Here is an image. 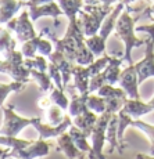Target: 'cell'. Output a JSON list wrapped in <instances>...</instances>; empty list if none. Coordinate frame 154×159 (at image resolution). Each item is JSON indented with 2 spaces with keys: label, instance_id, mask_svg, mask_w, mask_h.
I'll use <instances>...</instances> for the list:
<instances>
[{
  "label": "cell",
  "instance_id": "6da1fadb",
  "mask_svg": "<svg viewBox=\"0 0 154 159\" xmlns=\"http://www.w3.org/2000/svg\"><path fill=\"white\" fill-rule=\"evenodd\" d=\"M114 10L113 6L107 4H85L84 10L79 11L78 21L84 29L85 36H93L100 30L106 17Z\"/></svg>",
  "mask_w": 154,
  "mask_h": 159
},
{
  "label": "cell",
  "instance_id": "7a4b0ae2",
  "mask_svg": "<svg viewBox=\"0 0 154 159\" xmlns=\"http://www.w3.org/2000/svg\"><path fill=\"white\" fill-rule=\"evenodd\" d=\"M137 21V17L132 18L129 11H125L119 15V18L117 20L115 24V33L125 44V54L124 60L128 61L129 65H132V48L135 46H142L146 42L137 40V38H135V22Z\"/></svg>",
  "mask_w": 154,
  "mask_h": 159
},
{
  "label": "cell",
  "instance_id": "3957f363",
  "mask_svg": "<svg viewBox=\"0 0 154 159\" xmlns=\"http://www.w3.org/2000/svg\"><path fill=\"white\" fill-rule=\"evenodd\" d=\"M22 57V51H11L4 60H0V72L8 73L17 82L26 83L31 75V69L25 66Z\"/></svg>",
  "mask_w": 154,
  "mask_h": 159
},
{
  "label": "cell",
  "instance_id": "277c9868",
  "mask_svg": "<svg viewBox=\"0 0 154 159\" xmlns=\"http://www.w3.org/2000/svg\"><path fill=\"white\" fill-rule=\"evenodd\" d=\"M113 114L110 112H103L100 116L97 118L96 125L93 126L92 130L90 139H92V151L89 152V157L90 158H103V144L107 140L106 133H107V127H108L110 119H111Z\"/></svg>",
  "mask_w": 154,
  "mask_h": 159
},
{
  "label": "cell",
  "instance_id": "5b68a950",
  "mask_svg": "<svg viewBox=\"0 0 154 159\" xmlns=\"http://www.w3.org/2000/svg\"><path fill=\"white\" fill-rule=\"evenodd\" d=\"M13 108H14L13 104H10L8 107L3 108V112H4V123H3V127L0 129V134H4V136H14L15 137L25 126H28V125H33V122H35V118L25 119V118L18 116L13 111Z\"/></svg>",
  "mask_w": 154,
  "mask_h": 159
},
{
  "label": "cell",
  "instance_id": "8992f818",
  "mask_svg": "<svg viewBox=\"0 0 154 159\" xmlns=\"http://www.w3.org/2000/svg\"><path fill=\"white\" fill-rule=\"evenodd\" d=\"M29 18H31L29 11L25 10L21 13V15L18 18H11V20L7 22L8 29L14 30V32L17 33L18 40H21V42H28L36 36L35 29H33Z\"/></svg>",
  "mask_w": 154,
  "mask_h": 159
},
{
  "label": "cell",
  "instance_id": "52a82bcc",
  "mask_svg": "<svg viewBox=\"0 0 154 159\" xmlns=\"http://www.w3.org/2000/svg\"><path fill=\"white\" fill-rule=\"evenodd\" d=\"M137 72V82L143 83L147 78L154 76V40L147 39V47H146V57L135 65Z\"/></svg>",
  "mask_w": 154,
  "mask_h": 159
},
{
  "label": "cell",
  "instance_id": "ba28073f",
  "mask_svg": "<svg viewBox=\"0 0 154 159\" xmlns=\"http://www.w3.org/2000/svg\"><path fill=\"white\" fill-rule=\"evenodd\" d=\"M118 83L126 91L129 98H139V91H137L139 82H137V72L133 64L121 72Z\"/></svg>",
  "mask_w": 154,
  "mask_h": 159
},
{
  "label": "cell",
  "instance_id": "9c48e42d",
  "mask_svg": "<svg viewBox=\"0 0 154 159\" xmlns=\"http://www.w3.org/2000/svg\"><path fill=\"white\" fill-rule=\"evenodd\" d=\"M71 125L72 123H71V118L68 115H65L64 120L61 122L60 125H51L50 123V126H49V125H42L41 118H35V122H33V127L39 131V136H41V139H43V140L60 136L61 133H64L65 130L70 129Z\"/></svg>",
  "mask_w": 154,
  "mask_h": 159
},
{
  "label": "cell",
  "instance_id": "30bf717a",
  "mask_svg": "<svg viewBox=\"0 0 154 159\" xmlns=\"http://www.w3.org/2000/svg\"><path fill=\"white\" fill-rule=\"evenodd\" d=\"M63 10L60 6H57L54 2H49L41 6H31L29 7V15L32 21H38L41 17H51V18H58L63 15Z\"/></svg>",
  "mask_w": 154,
  "mask_h": 159
},
{
  "label": "cell",
  "instance_id": "8fae6325",
  "mask_svg": "<svg viewBox=\"0 0 154 159\" xmlns=\"http://www.w3.org/2000/svg\"><path fill=\"white\" fill-rule=\"evenodd\" d=\"M53 145V143H46L43 139H39L38 141L31 143L26 148L18 151L14 157H20V158H35V157H46L49 154V148Z\"/></svg>",
  "mask_w": 154,
  "mask_h": 159
},
{
  "label": "cell",
  "instance_id": "7c38bea8",
  "mask_svg": "<svg viewBox=\"0 0 154 159\" xmlns=\"http://www.w3.org/2000/svg\"><path fill=\"white\" fill-rule=\"evenodd\" d=\"M50 58V62L56 64L58 66V69H60L61 75H63V82H64V86H67L68 84V80H70V76L71 73H72V61L68 60L65 56H64L61 51H53V53L49 56Z\"/></svg>",
  "mask_w": 154,
  "mask_h": 159
},
{
  "label": "cell",
  "instance_id": "4fadbf2b",
  "mask_svg": "<svg viewBox=\"0 0 154 159\" xmlns=\"http://www.w3.org/2000/svg\"><path fill=\"white\" fill-rule=\"evenodd\" d=\"M57 145H58V151L64 152L65 157L68 158H79L82 157V151L75 145L72 137L70 136V133H61L57 139Z\"/></svg>",
  "mask_w": 154,
  "mask_h": 159
},
{
  "label": "cell",
  "instance_id": "5bb4252c",
  "mask_svg": "<svg viewBox=\"0 0 154 159\" xmlns=\"http://www.w3.org/2000/svg\"><path fill=\"white\" fill-rule=\"evenodd\" d=\"M153 109L154 108L149 102L144 104V102L139 101V98H131V100H126L125 101L121 111H124L125 114H128L129 116H132V118H139L142 115L152 112Z\"/></svg>",
  "mask_w": 154,
  "mask_h": 159
},
{
  "label": "cell",
  "instance_id": "9a60e30c",
  "mask_svg": "<svg viewBox=\"0 0 154 159\" xmlns=\"http://www.w3.org/2000/svg\"><path fill=\"white\" fill-rule=\"evenodd\" d=\"M96 122H97V116L94 115V111H92L89 108L85 112H82L81 115L75 116V119H74L75 126H78L88 137H90L92 130H93V126L96 125Z\"/></svg>",
  "mask_w": 154,
  "mask_h": 159
},
{
  "label": "cell",
  "instance_id": "2e32d148",
  "mask_svg": "<svg viewBox=\"0 0 154 159\" xmlns=\"http://www.w3.org/2000/svg\"><path fill=\"white\" fill-rule=\"evenodd\" d=\"M72 75L75 78V87L78 89V91L85 96L89 94V72L88 66L85 68V65H74L72 66Z\"/></svg>",
  "mask_w": 154,
  "mask_h": 159
},
{
  "label": "cell",
  "instance_id": "e0dca14e",
  "mask_svg": "<svg viewBox=\"0 0 154 159\" xmlns=\"http://www.w3.org/2000/svg\"><path fill=\"white\" fill-rule=\"evenodd\" d=\"M25 4L24 2H15V0H0V24H7L14 14Z\"/></svg>",
  "mask_w": 154,
  "mask_h": 159
},
{
  "label": "cell",
  "instance_id": "ac0fdd59",
  "mask_svg": "<svg viewBox=\"0 0 154 159\" xmlns=\"http://www.w3.org/2000/svg\"><path fill=\"white\" fill-rule=\"evenodd\" d=\"M124 4L125 3H119L117 7H114V10L107 15L106 20H104L103 24H101V28H100L99 32H100L101 38H104L106 40H107V38L110 36V33L113 32V29L115 28V21L119 18V14H121L122 8H124Z\"/></svg>",
  "mask_w": 154,
  "mask_h": 159
},
{
  "label": "cell",
  "instance_id": "d6986e66",
  "mask_svg": "<svg viewBox=\"0 0 154 159\" xmlns=\"http://www.w3.org/2000/svg\"><path fill=\"white\" fill-rule=\"evenodd\" d=\"M122 60L117 57H111L108 65L106 66V69L103 71V75L106 78V82L108 84H115L119 80V76H121V71H119V65H121Z\"/></svg>",
  "mask_w": 154,
  "mask_h": 159
},
{
  "label": "cell",
  "instance_id": "ffe728a7",
  "mask_svg": "<svg viewBox=\"0 0 154 159\" xmlns=\"http://www.w3.org/2000/svg\"><path fill=\"white\" fill-rule=\"evenodd\" d=\"M118 125H119V118L118 115H114L111 116L110 119V123H108V127H107V133H106V137H107V141L110 143V154L114 152V149L118 148L119 154H121V147L118 145V141H117V136H118Z\"/></svg>",
  "mask_w": 154,
  "mask_h": 159
},
{
  "label": "cell",
  "instance_id": "44dd1931",
  "mask_svg": "<svg viewBox=\"0 0 154 159\" xmlns=\"http://www.w3.org/2000/svg\"><path fill=\"white\" fill-rule=\"evenodd\" d=\"M64 15L71 20H76V14L82 10V0H57Z\"/></svg>",
  "mask_w": 154,
  "mask_h": 159
},
{
  "label": "cell",
  "instance_id": "7402d4cb",
  "mask_svg": "<svg viewBox=\"0 0 154 159\" xmlns=\"http://www.w3.org/2000/svg\"><path fill=\"white\" fill-rule=\"evenodd\" d=\"M68 133H70V136L72 137L75 145L78 147L82 152H90L92 151V147L88 144V141H86L88 136H86L78 126H72V125H71L70 129H68Z\"/></svg>",
  "mask_w": 154,
  "mask_h": 159
},
{
  "label": "cell",
  "instance_id": "603a6c76",
  "mask_svg": "<svg viewBox=\"0 0 154 159\" xmlns=\"http://www.w3.org/2000/svg\"><path fill=\"white\" fill-rule=\"evenodd\" d=\"M31 143L32 141H29V140H20V139H17V137H14V136H6L4 137V134L0 136V144L7 145V147H10V148H13V152L8 154V157H14L18 151L26 148Z\"/></svg>",
  "mask_w": 154,
  "mask_h": 159
},
{
  "label": "cell",
  "instance_id": "cb8c5ba5",
  "mask_svg": "<svg viewBox=\"0 0 154 159\" xmlns=\"http://www.w3.org/2000/svg\"><path fill=\"white\" fill-rule=\"evenodd\" d=\"M85 44L88 46L89 50H90L94 56L99 57L104 53V48H106V39L101 38L100 35H93V36H89L88 39H85Z\"/></svg>",
  "mask_w": 154,
  "mask_h": 159
},
{
  "label": "cell",
  "instance_id": "d4e9b609",
  "mask_svg": "<svg viewBox=\"0 0 154 159\" xmlns=\"http://www.w3.org/2000/svg\"><path fill=\"white\" fill-rule=\"evenodd\" d=\"M15 48V40H13L8 33V30L0 29V54L3 56V60Z\"/></svg>",
  "mask_w": 154,
  "mask_h": 159
},
{
  "label": "cell",
  "instance_id": "484cf974",
  "mask_svg": "<svg viewBox=\"0 0 154 159\" xmlns=\"http://www.w3.org/2000/svg\"><path fill=\"white\" fill-rule=\"evenodd\" d=\"M86 98H88V94H85V96L81 94L79 97H76V96L72 97V101H71V105L68 108L71 116H78V115H81L82 112H85L86 109H88Z\"/></svg>",
  "mask_w": 154,
  "mask_h": 159
},
{
  "label": "cell",
  "instance_id": "4316f807",
  "mask_svg": "<svg viewBox=\"0 0 154 159\" xmlns=\"http://www.w3.org/2000/svg\"><path fill=\"white\" fill-rule=\"evenodd\" d=\"M99 96L100 97H104V98H108V97H121V98H126V91L124 90V89H115L113 87V84H103L100 89H99Z\"/></svg>",
  "mask_w": 154,
  "mask_h": 159
},
{
  "label": "cell",
  "instance_id": "83f0119b",
  "mask_svg": "<svg viewBox=\"0 0 154 159\" xmlns=\"http://www.w3.org/2000/svg\"><path fill=\"white\" fill-rule=\"evenodd\" d=\"M93 57L94 54L92 53L90 50H89L88 46H82V47H79L78 50H76V56H75V61L76 64H79V65H90L92 62H93Z\"/></svg>",
  "mask_w": 154,
  "mask_h": 159
},
{
  "label": "cell",
  "instance_id": "f1b7e54d",
  "mask_svg": "<svg viewBox=\"0 0 154 159\" xmlns=\"http://www.w3.org/2000/svg\"><path fill=\"white\" fill-rule=\"evenodd\" d=\"M86 104H88V108L92 111L97 112V114H103L106 112V98L100 96H89L86 98Z\"/></svg>",
  "mask_w": 154,
  "mask_h": 159
},
{
  "label": "cell",
  "instance_id": "f546056e",
  "mask_svg": "<svg viewBox=\"0 0 154 159\" xmlns=\"http://www.w3.org/2000/svg\"><path fill=\"white\" fill-rule=\"evenodd\" d=\"M110 60H111V57L110 56H104V57H100L97 58L94 62H92L90 65H88V72H89V76H94L97 75V73L103 72L104 69H106V66L108 65Z\"/></svg>",
  "mask_w": 154,
  "mask_h": 159
},
{
  "label": "cell",
  "instance_id": "4dcf8cb0",
  "mask_svg": "<svg viewBox=\"0 0 154 159\" xmlns=\"http://www.w3.org/2000/svg\"><path fill=\"white\" fill-rule=\"evenodd\" d=\"M24 83L21 82H13V83H0V107L3 105L4 100L7 98V96L11 91H17V90H22Z\"/></svg>",
  "mask_w": 154,
  "mask_h": 159
},
{
  "label": "cell",
  "instance_id": "1f68e13d",
  "mask_svg": "<svg viewBox=\"0 0 154 159\" xmlns=\"http://www.w3.org/2000/svg\"><path fill=\"white\" fill-rule=\"evenodd\" d=\"M31 76L38 80L39 86H41V89L43 91H47L49 89H51V78H50V75H47L45 71L31 69Z\"/></svg>",
  "mask_w": 154,
  "mask_h": 159
},
{
  "label": "cell",
  "instance_id": "d6a6232c",
  "mask_svg": "<svg viewBox=\"0 0 154 159\" xmlns=\"http://www.w3.org/2000/svg\"><path fill=\"white\" fill-rule=\"evenodd\" d=\"M126 98H121V97H108L106 98V111L110 114H115L119 112L124 107Z\"/></svg>",
  "mask_w": 154,
  "mask_h": 159
},
{
  "label": "cell",
  "instance_id": "836d02e7",
  "mask_svg": "<svg viewBox=\"0 0 154 159\" xmlns=\"http://www.w3.org/2000/svg\"><path fill=\"white\" fill-rule=\"evenodd\" d=\"M50 98H51V101L56 104V105L60 107L61 109L68 108V100H67L65 94H64V91L61 90V89H58L57 86L53 89V91H51Z\"/></svg>",
  "mask_w": 154,
  "mask_h": 159
},
{
  "label": "cell",
  "instance_id": "e575fe53",
  "mask_svg": "<svg viewBox=\"0 0 154 159\" xmlns=\"http://www.w3.org/2000/svg\"><path fill=\"white\" fill-rule=\"evenodd\" d=\"M131 126L139 127L140 130H143L144 133L150 137V141H152V155H154V126L153 125H147L142 120H132Z\"/></svg>",
  "mask_w": 154,
  "mask_h": 159
},
{
  "label": "cell",
  "instance_id": "d590c367",
  "mask_svg": "<svg viewBox=\"0 0 154 159\" xmlns=\"http://www.w3.org/2000/svg\"><path fill=\"white\" fill-rule=\"evenodd\" d=\"M39 38H41V36H35L33 39H31V40L24 43L22 50H21L22 51V54H24V57H29V58L35 57V53H36V50H38Z\"/></svg>",
  "mask_w": 154,
  "mask_h": 159
},
{
  "label": "cell",
  "instance_id": "8d00e7d4",
  "mask_svg": "<svg viewBox=\"0 0 154 159\" xmlns=\"http://www.w3.org/2000/svg\"><path fill=\"white\" fill-rule=\"evenodd\" d=\"M24 64H25V66L29 69H38V71H45V72L49 66L43 57H33L32 60H25Z\"/></svg>",
  "mask_w": 154,
  "mask_h": 159
},
{
  "label": "cell",
  "instance_id": "74e56055",
  "mask_svg": "<svg viewBox=\"0 0 154 159\" xmlns=\"http://www.w3.org/2000/svg\"><path fill=\"white\" fill-rule=\"evenodd\" d=\"M47 69H49V75H50V78L53 79V82L56 83V86H57L58 89H61V90H63V89H64L63 75H61V72H60V69H58V66L56 65V64L50 62V64H49V66H47Z\"/></svg>",
  "mask_w": 154,
  "mask_h": 159
},
{
  "label": "cell",
  "instance_id": "f35d334b",
  "mask_svg": "<svg viewBox=\"0 0 154 159\" xmlns=\"http://www.w3.org/2000/svg\"><path fill=\"white\" fill-rule=\"evenodd\" d=\"M118 118H119V125H118V140L122 141L124 140V131L126 129V126H129L132 122V116H129L128 114H125L124 111L118 112Z\"/></svg>",
  "mask_w": 154,
  "mask_h": 159
},
{
  "label": "cell",
  "instance_id": "ab89813d",
  "mask_svg": "<svg viewBox=\"0 0 154 159\" xmlns=\"http://www.w3.org/2000/svg\"><path fill=\"white\" fill-rule=\"evenodd\" d=\"M106 78H104L103 72L97 73V75L92 76L90 80H89V91H94V90H99L103 84H106Z\"/></svg>",
  "mask_w": 154,
  "mask_h": 159
},
{
  "label": "cell",
  "instance_id": "60d3db41",
  "mask_svg": "<svg viewBox=\"0 0 154 159\" xmlns=\"http://www.w3.org/2000/svg\"><path fill=\"white\" fill-rule=\"evenodd\" d=\"M65 115H63V112L60 111V107H51L49 109V119H50L51 125H60L61 122L64 120Z\"/></svg>",
  "mask_w": 154,
  "mask_h": 159
},
{
  "label": "cell",
  "instance_id": "b9f144b4",
  "mask_svg": "<svg viewBox=\"0 0 154 159\" xmlns=\"http://www.w3.org/2000/svg\"><path fill=\"white\" fill-rule=\"evenodd\" d=\"M38 51L42 54V56H50L53 53V46L49 40H43L42 35L39 38V43H38Z\"/></svg>",
  "mask_w": 154,
  "mask_h": 159
},
{
  "label": "cell",
  "instance_id": "7bdbcfd3",
  "mask_svg": "<svg viewBox=\"0 0 154 159\" xmlns=\"http://www.w3.org/2000/svg\"><path fill=\"white\" fill-rule=\"evenodd\" d=\"M136 32H147L150 35V39L154 40V24L153 25H140V26H136L135 28Z\"/></svg>",
  "mask_w": 154,
  "mask_h": 159
},
{
  "label": "cell",
  "instance_id": "ee69618b",
  "mask_svg": "<svg viewBox=\"0 0 154 159\" xmlns=\"http://www.w3.org/2000/svg\"><path fill=\"white\" fill-rule=\"evenodd\" d=\"M49 2H54V0H26L25 4L31 7V6H41V4H45V3H49Z\"/></svg>",
  "mask_w": 154,
  "mask_h": 159
},
{
  "label": "cell",
  "instance_id": "f6af8a7d",
  "mask_svg": "<svg viewBox=\"0 0 154 159\" xmlns=\"http://www.w3.org/2000/svg\"><path fill=\"white\" fill-rule=\"evenodd\" d=\"M115 2H121V0H100L101 4H107V6H113V3Z\"/></svg>",
  "mask_w": 154,
  "mask_h": 159
},
{
  "label": "cell",
  "instance_id": "bcb514c9",
  "mask_svg": "<svg viewBox=\"0 0 154 159\" xmlns=\"http://www.w3.org/2000/svg\"><path fill=\"white\" fill-rule=\"evenodd\" d=\"M0 157H8V154L6 151H0Z\"/></svg>",
  "mask_w": 154,
  "mask_h": 159
},
{
  "label": "cell",
  "instance_id": "7dc6e473",
  "mask_svg": "<svg viewBox=\"0 0 154 159\" xmlns=\"http://www.w3.org/2000/svg\"><path fill=\"white\" fill-rule=\"evenodd\" d=\"M149 104H150V105H152L153 108H154V97H153V98H152V100H150V101H149Z\"/></svg>",
  "mask_w": 154,
  "mask_h": 159
},
{
  "label": "cell",
  "instance_id": "c3c4849f",
  "mask_svg": "<svg viewBox=\"0 0 154 159\" xmlns=\"http://www.w3.org/2000/svg\"><path fill=\"white\" fill-rule=\"evenodd\" d=\"M150 14H152V15H153V17H154V4H153V7H152V8H150Z\"/></svg>",
  "mask_w": 154,
  "mask_h": 159
},
{
  "label": "cell",
  "instance_id": "681fc988",
  "mask_svg": "<svg viewBox=\"0 0 154 159\" xmlns=\"http://www.w3.org/2000/svg\"><path fill=\"white\" fill-rule=\"evenodd\" d=\"M131 2H133V0H125V3H131Z\"/></svg>",
  "mask_w": 154,
  "mask_h": 159
},
{
  "label": "cell",
  "instance_id": "f907efd6",
  "mask_svg": "<svg viewBox=\"0 0 154 159\" xmlns=\"http://www.w3.org/2000/svg\"><path fill=\"white\" fill-rule=\"evenodd\" d=\"M25 2H26V0H25Z\"/></svg>",
  "mask_w": 154,
  "mask_h": 159
}]
</instances>
